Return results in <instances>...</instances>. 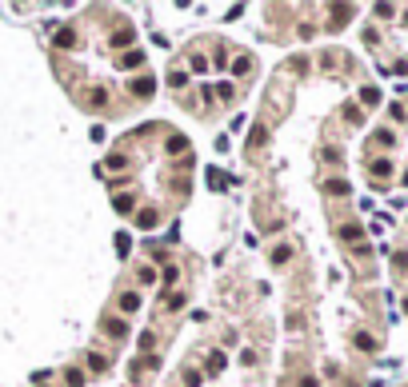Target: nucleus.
Returning <instances> with one entry per match:
<instances>
[{"instance_id":"1","label":"nucleus","mask_w":408,"mask_h":387,"mask_svg":"<svg viewBox=\"0 0 408 387\" xmlns=\"http://www.w3.org/2000/svg\"><path fill=\"white\" fill-rule=\"evenodd\" d=\"M104 332L116 335V339H128V323H124V319H108V323H104Z\"/></svg>"},{"instance_id":"2","label":"nucleus","mask_w":408,"mask_h":387,"mask_svg":"<svg viewBox=\"0 0 408 387\" xmlns=\"http://www.w3.org/2000/svg\"><path fill=\"white\" fill-rule=\"evenodd\" d=\"M184 148H188V140H184V136H172V140H168V152H172V156H180Z\"/></svg>"},{"instance_id":"3","label":"nucleus","mask_w":408,"mask_h":387,"mask_svg":"<svg viewBox=\"0 0 408 387\" xmlns=\"http://www.w3.org/2000/svg\"><path fill=\"white\" fill-rule=\"evenodd\" d=\"M120 308H124V311H136V308H140V295H136V291H128L124 300H120Z\"/></svg>"},{"instance_id":"4","label":"nucleus","mask_w":408,"mask_h":387,"mask_svg":"<svg viewBox=\"0 0 408 387\" xmlns=\"http://www.w3.org/2000/svg\"><path fill=\"white\" fill-rule=\"evenodd\" d=\"M152 88H156L152 80H136V84H132V92H136V96H148V92H152Z\"/></svg>"},{"instance_id":"5","label":"nucleus","mask_w":408,"mask_h":387,"mask_svg":"<svg viewBox=\"0 0 408 387\" xmlns=\"http://www.w3.org/2000/svg\"><path fill=\"white\" fill-rule=\"evenodd\" d=\"M56 44H60V48H72V28H60V32H56Z\"/></svg>"},{"instance_id":"6","label":"nucleus","mask_w":408,"mask_h":387,"mask_svg":"<svg viewBox=\"0 0 408 387\" xmlns=\"http://www.w3.org/2000/svg\"><path fill=\"white\" fill-rule=\"evenodd\" d=\"M208 367H212L208 375H220V371H224V355H220V351H216V355H212V360H208Z\"/></svg>"},{"instance_id":"7","label":"nucleus","mask_w":408,"mask_h":387,"mask_svg":"<svg viewBox=\"0 0 408 387\" xmlns=\"http://www.w3.org/2000/svg\"><path fill=\"white\" fill-rule=\"evenodd\" d=\"M356 347H360V351H376V339H372V335H356Z\"/></svg>"},{"instance_id":"8","label":"nucleus","mask_w":408,"mask_h":387,"mask_svg":"<svg viewBox=\"0 0 408 387\" xmlns=\"http://www.w3.org/2000/svg\"><path fill=\"white\" fill-rule=\"evenodd\" d=\"M360 100H364V104H380V92H376V88H364Z\"/></svg>"},{"instance_id":"9","label":"nucleus","mask_w":408,"mask_h":387,"mask_svg":"<svg viewBox=\"0 0 408 387\" xmlns=\"http://www.w3.org/2000/svg\"><path fill=\"white\" fill-rule=\"evenodd\" d=\"M136 224H140V228H152V224H156V212H140Z\"/></svg>"},{"instance_id":"10","label":"nucleus","mask_w":408,"mask_h":387,"mask_svg":"<svg viewBox=\"0 0 408 387\" xmlns=\"http://www.w3.org/2000/svg\"><path fill=\"white\" fill-rule=\"evenodd\" d=\"M140 60H144V52H128V56H124V64H128V68H136Z\"/></svg>"},{"instance_id":"11","label":"nucleus","mask_w":408,"mask_h":387,"mask_svg":"<svg viewBox=\"0 0 408 387\" xmlns=\"http://www.w3.org/2000/svg\"><path fill=\"white\" fill-rule=\"evenodd\" d=\"M372 172H376V176H388L392 168H388V160H376V164H372Z\"/></svg>"},{"instance_id":"12","label":"nucleus","mask_w":408,"mask_h":387,"mask_svg":"<svg viewBox=\"0 0 408 387\" xmlns=\"http://www.w3.org/2000/svg\"><path fill=\"white\" fill-rule=\"evenodd\" d=\"M88 363H92V371H104V367H108V360H104V355H92Z\"/></svg>"},{"instance_id":"13","label":"nucleus","mask_w":408,"mask_h":387,"mask_svg":"<svg viewBox=\"0 0 408 387\" xmlns=\"http://www.w3.org/2000/svg\"><path fill=\"white\" fill-rule=\"evenodd\" d=\"M184 383H188V387H200V375H196V371H184Z\"/></svg>"}]
</instances>
